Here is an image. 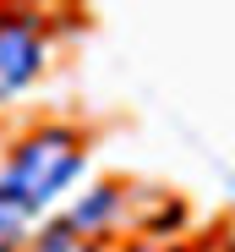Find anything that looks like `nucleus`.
Returning a JSON list of instances; mask_svg holds the SVG:
<instances>
[{
	"label": "nucleus",
	"mask_w": 235,
	"mask_h": 252,
	"mask_svg": "<svg viewBox=\"0 0 235 252\" xmlns=\"http://www.w3.org/2000/svg\"><path fill=\"white\" fill-rule=\"evenodd\" d=\"M44 214L11 176H0V252H17L22 247V236H27V225Z\"/></svg>",
	"instance_id": "nucleus-3"
},
{
	"label": "nucleus",
	"mask_w": 235,
	"mask_h": 252,
	"mask_svg": "<svg viewBox=\"0 0 235 252\" xmlns=\"http://www.w3.org/2000/svg\"><path fill=\"white\" fill-rule=\"evenodd\" d=\"M77 170H82V148H77V137L60 132V126L27 137V143L11 154V164H6V176H11L38 208H50V203L66 192V181H71Z\"/></svg>",
	"instance_id": "nucleus-1"
},
{
	"label": "nucleus",
	"mask_w": 235,
	"mask_h": 252,
	"mask_svg": "<svg viewBox=\"0 0 235 252\" xmlns=\"http://www.w3.org/2000/svg\"><path fill=\"white\" fill-rule=\"evenodd\" d=\"M38 61H44V44H38V33L27 22H0V99L27 88Z\"/></svg>",
	"instance_id": "nucleus-2"
},
{
	"label": "nucleus",
	"mask_w": 235,
	"mask_h": 252,
	"mask_svg": "<svg viewBox=\"0 0 235 252\" xmlns=\"http://www.w3.org/2000/svg\"><path fill=\"white\" fill-rule=\"evenodd\" d=\"M126 252H164V247H126Z\"/></svg>",
	"instance_id": "nucleus-4"
}]
</instances>
